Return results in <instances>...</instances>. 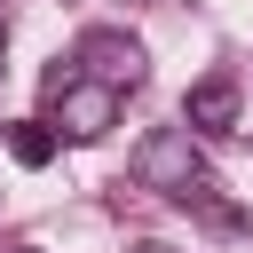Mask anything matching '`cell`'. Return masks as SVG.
<instances>
[{
    "mask_svg": "<svg viewBox=\"0 0 253 253\" xmlns=\"http://www.w3.org/2000/svg\"><path fill=\"white\" fill-rule=\"evenodd\" d=\"M47 103H55V126L71 134V142H95V134H111V119H119V103H126V87H111V79H95V71H47Z\"/></svg>",
    "mask_w": 253,
    "mask_h": 253,
    "instance_id": "cell-2",
    "label": "cell"
},
{
    "mask_svg": "<svg viewBox=\"0 0 253 253\" xmlns=\"http://www.w3.org/2000/svg\"><path fill=\"white\" fill-rule=\"evenodd\" d=\"M79 63L95 71V79H111V87H142V40H126V32H87L79 40Z\"/></svg>",
    "mask_w": 253,
    "mask_h": 253,
    "instance_id": "cell-4",
    "label": "cell"
},
{
    "mask_svg": "<svg viewBox=\"0 0 253 253\" xmlns=\"http://www.w3.org/2000/svg\"><path fill=\"white\" fill-rule=\"evenodd\" d=\"M237 111H245V87H237V71H206V79L182 95V119H190L198 134H237Z\"/></svg>",
    "mask_w": 253,
    "mask_h": 253,
    "instance_id": "cell-3",
    "label": "cell"
},
{
    "mask_svg": "<svg viewBox=\"0 0 253 253\" xmlns=\"http://www.w3.org/2000/svg\"><path fill=\"white\" fill-rule=\"evenodd\" d=\"M16 253H40V245H16Z\"/></svg>",
    "mask_w": 253,
    "mask_h": 253,
    "instance_id": "cell-8",
    "label": "cell"
},
{
    "mask_svg": "<svg viewBox=\"0 0 253 253\" xmlns=\"http://www.w3.org/2000/svg\"><path fill=\"white\" fill-rule=\"evenodd\" d=\"M134 182L158 190V198H174V206L206 198L213 174H206V158H198V126H190V119H182V126H150V134L134 142Z\"/></svg>",
    "mask_w": 253,
    "mask_h": 253,
    "instance_id": "cell-1",
    "label": "cell"
},
{
    "mask_svg": "<svg viewBox=\"0 0 253 253\" xmlns=\"http://www.w3.org/2000/svg\"><path fill=\"white\" fill-rule=\"evenodd\" d=\"M55 142H63V126H55V119H16V126H8L16 166H47V158H55Z\"/></svg>",
    "mask_w": 253,
    "mask_h": 253,
    "instance_id": "cell-5",
    "label": "cell"
},
{
    "mask_svg": "<svg viewBox=\"0 0 253 253\" xmlns=\"http://www.w3.org/2000/svg\"><path fill=\"white\" fill-rule=\"evenodd\" d=\"M0 55H8V32H0Z\"/></svg>",
    "mask_w": 253,
    "mask_h": 253,
    "instance_id": "cell-7",
    "label": "cell"
},
{
    "mask_svg": "<svg viewBox=\"0 0 253 253\" xmlns=\"http://www.w3.org/2000/svg\"><path fill=\"white\" fill-rule=\"evenodd\" d=\"M134 253H166V245H134Z\"/></svg>",
    "mask_w": 253,
    "mask_h": 253,
    "instance_id": "cell-6",
    "label": "cell"
}]
</instances>
